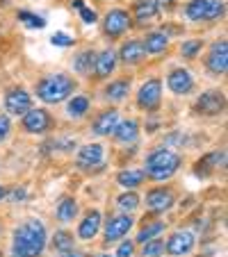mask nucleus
I'll return each mask as SVG.
<instances>
[{
	"label": "nucleus",
	"mask_w": 228,
	"mask_h": 257,
	"mask_svg": "<svg viewBox=\"0 0 228 257\" xmlns=\"http://www.w3.org/2000/svg\"><path fill=\"white\" fill-rule=\"evenodd\" d=\"M223 3L221 0H192L185 10L189 21H214L223 16Z\"/></svg>",
	"instance_id": "4"
},
{
	"label": "nucleus",
	"mask_w": 228,
	"mask_h": 257,
	"mask_svg": "<svg viewBox=\"0 0 228 257\" xmlns=\"http://www.w3.org/2000/svg\"><path fill=\"white\" fill-rule=\"evenodd\" d=\"M59 257H85V255H83V252H78V250H73V248H71V250H62V252H59Z\"/></svg>",
	"instance_id": "38"
},
{
	"label": "nucleus",
	"mask_w": 228,
	"mask_h": 257,
	"mask_svg": "<svg viewBox=\"0 0 228 257\" xmlns=\"http://www.w3.org/2000/svg\"><path fill=\"white\" fill-rule=\"evenodd\" d=\"M5 196H7V191H5V187H3V185H0V200H3V198H5Z\"/></svg>",
	"instance_id": "40"
},
{
	"label": "nucleus",
	"mask_w": 228,
	"mask_h": 257,
	"mask_svg": "<svg viewBox=\"0 0 228 257\" xmlns=\"http://www.w3.org/2000/svg\"><path fill=\"white\" fill-rule=\"evenodd\" d=\"M25 198V191L23 189H14L12 191V200H23Z\"/></svg>",
	"instance_id": "39"
},
{
	"label": "nucleus",
	"mask_w": 228,
	"mask_h": 257,
	"mask_svg": "<svg viewBox=\"0 0 228 257\" xmlns=\"http://www.w3.org/2000/svg\"><path fill=\"white\" fill-rule=\"evenodd\" d=\"M23 127L32 135H41L50 127V116L46 109H28L23 114Z\"/></svg>",
	"instance_id": "10"
},
{
	"label": "nucleus",
	"mask_w": 228,
	"mask_h": 257,
	"mask_svg": "<svg viewBox=\"0 0 228 257\" xmlns=\"http://www.w3.org/2000/svg\"><path fill=\"white\" fill-rule=\"evenodd\" d=\"M162 252H165V241L160 239H150L141 248V257H162Z\"/></svg>",
	"instance_id": "29"
},
{
	"label": "nucleus",
	"mask_w": 228,
	"mask_h": 257,
	"mask_svg": "<svg viewBox=\"0 0 228 257\" xmlns=\"http://www.w3.org/2000/svg\"><path fill=\"white\" fill-rule=\"evenodd\" d=\"M5 109L14 116H23L28 109H32V98L23 89H12L5 96Z\"/></svg>",
	"instance_id": "6"
},
{
	"label": "nucleus",
	"mask_w": 228,
	"mask_h": 257,
	"mask_svg": "<svg viewBox=\"0 0 228 257\" xmlns=\"http://www.w3.org/2000/svg\"><path fill=\"white\" fill-rule=\"evenodd\" d=\"M0 257H3V255H0Z\"/></svg>",
	"instance_id": "43"
},
{
	"label": "nucleus",
	"mask_w": 228,
	"mask_h": 257,
	"mask_svg": "<svg viewBox=\"0 0 228 257\" xmlns=\"http://www.w3.org/2000/svg\"><path fill=\"white\" fill-rule=\"evenodd\" d=\"M75 214H78V203H75L73 198H64L62 203H59V207H57V218L59 221L68 223V221L75 218Z\"/></svg>",
	"instance_id": "26"
},
{
	"label": "nucleus",
	"mask_w": 228,
	"mask_h": 257,
	"mask_svg": "<svg viewBox=\"0 0 228 257\" xmlns=\"http://www.w3.org/2000/svg\"><path fill=\"white\" fill-rule=\"evenodd\" d=\"M46 248V228L41 221L30 218L23 225H19L12 241L14 257H39Z\"/></svg>",
	"instance_id": "1"
},
{
	"label": "nucleus",
	"mask_w": 228,
	"mask_h": 257,
	"mask_svg": "<svg viewBox=\"0 0 228 257\" xmlns=\"http://www.w3.org/2000/svg\"><path fill=\"white\" fill-rule=\"evenodd\" d=\"M98 230H101V212H89L87 216H85V221H80V228H78V237L85 239V241H89V239H94L98 234Z\"/></svg>",
	"instance_id": "17"
},
{
	"label": "nucleus",
	"mask_w": 228,
	"mask_h": 257,
	"mask_svg": "<svg viewBox=\"0 0 228 257\" xmlns=\"http://www.w3.org/2000/svg\"><path fill=\"white\" fill-rule=\"evenodd\" d=\"M165 230V223L162 221H156V223H148L146 228H141L139 230V234H137V241L139 243H146V241H150V239H156L158 234Z\"/></svg>",
	"instance_id": "28"
},
{
	"label": "nucleus",
	"mask_w": 228,
	"mask_h": 257,
	"mask_svg": "<svg viewBox=\"0 0 228 257\" xmlns=\"http://www.w3.org/2000/svg\"><path fill=\"white\" fill-rule=\"evenodd\" d=\"M130 91V84L126 82V80H119V82H112L110 87L105 89V96L110 98V100H123V98H126V93Z\"/></svg>",
	"instance_id": "27"
},
{
	"label": "nucleus",
	"mask_w": 228,
	"mask_h": 257,
	"mask_svg": "<svg viewBox=\"0 0 228 257\" xmlns=\"http://www.w3.org/2000/svg\"><path fill=\"white\" fill-rule=\"evenodd\" d=\"M53 246L57 248L59 252H62V250H71V248H73V234L64 232V230L55 232V237H53Z\"/></svg>",
	"instance_id": "30"
},
{
	"label": "nucleus",
	"mask_w": 228,
	"mask_h": 257,
	"mask_svg": "<svg viewBox=\"0 0 228 257\" xmlns=\"http://www.w3.org/2000/svg\"><path fill=\"white\" fill-rule=\"evenodd\" d=\"M174 0H158V5H171Z\"/></svg>",
	"instance_id": "41"
},
{
	"label": "nucleus",
	"mask_w": 228,
	"mask_h": 257,
	"mask_svg": "<svg viewBox=\"0 0 228 257\" xmlns=\"http://www.w3.org/2000/svg\"><path fill=\"white\" fill-rule=\"evenodd\" d=\"M130 28V14L123 10H112L110 14L105 16V32L110 37H119L126 30Z\"/></svg>",
	"instance_id": "12"
},
{
	"label": "nucleus",
	"mask_w": 228,
	"mask_h": 257,
	"mask_svg": "<svg viewBox=\"0 0 228 257\" xmlns=\"http://www.w3.org/2000/svg\"><path fill=\"white\" fill-rule=\"evenodd\" d=\"M144 171L141 169H128V171H121V173L117 175V182L123 187V189H135V187H139L141 182H144Z\"/></svg>",
	"instance_id": "21"
},
{
	"label": "nucleus",
	"mask_w": 228,
	"mask_h": 257,
	"mask_svg": "<svg viewBox=\"0 0 228 257\" xmlns=\"http://www.w3.org/2000/svg\"><path fill=\"white\" fill-rule=\"evenodd\" d=\"M117 57H121L123 64H139L146 57V50L141 46V41H128V44H123L121 53Z\"/></svg>",
	"instance_id": "19"
},
{
	"label": "nucleus",
	"mask_w": 228,
	"mask_h": 257,
	"mask_svg": "<svg viewBox=\"0 0 228 257\" xmlns=\"http://www.w3.org/2000/svg\"><path fill=\"white\" fill-rule=\"evenodd\" d=\"M94 64H96V55H94L92 50H85V53H80L78 57H75V62H73V68H75L80 75H87V73H92Z\"/></svg>",
	"instance_id": "24"
},
{
	"label": "nucleus",
	"mask_w": 228,
	"mask_h": 257,
	"mask_svg": "<svg viewBox=\"0 0 228 257\" xmlns=\"http://www.w3.org/2000/svg\"><path fill=\"white\" fill-rule=\"evenodd\" d=\"M158 10H160L158 0H139L135 5V19L139 23H148V21H153L158 16Z\"/></svg>",
	"instance_id": "20"
},
{
	"label": "nucleus",
	"mask_w": 228,
	"mask_h": 257,
	"mask_svg": "<svg viewBox=\"0 0 228 257\" xmlns=\"http://www.w3.org/2000/svg\"><path fill=\"white\" fill-rule=\"evenodd\" d=\"M117 66V53L114 50H103L96 57V64H94V71H96V78H107Z\"/></svg>",
	"instance_id": "18"
},
{
	"label": "nucleus",
	"mask_w": 228,
	"mask_h": 257,
	"mask_svg": "<svg viewBox=\"0 0 228 257\" xmlns=\"http://www.w3.org/2000/svg\"><path fill=\"white\" fill-rule=\"evenodd\" d=\"M208 71L214 75H223L228 71V44L226 41H217V44L210 48L208 55Z\"/></svg>",
	"instance_id": "7"
},
{
	"label": "nucleus",
	"mask_w": 228,
	"mask_h": 257,
	"mask_svg": "<svg viewBox=\"0 0 228 257\" xmlns=\"http://www.w3.org/2000/svg\"><path fill=\"white\" fill-rule=\"evenodd\" d=\"M117 125H119V112L117 109H107V112H103L101 116L94 121V132H96L98 137L114 135Z\"/></svg>",
	"instance_id": "16"
},
{
	"label": "nucleus",
	"mask_w": 228,
	"mask_h": 257,
	"mask_svg": "<svg viewBox=\"0 0 228 257\" xmlns=\"http://www.w3.org/2000/svg\"><path fill=\"white\" fill-rule=\"evenodd\" d=\"M223 107H226V98H223L221 91H205L201 93V98L196 100V109L201 114H208V116H214V114H221Z\"/></svg>",
	"instance_id": "8"
},
{
	"label": "nucleus",
	"mask_w": 228,
	"mask_h": 257,
	"mask_svg": "<svg viewBox=\"0 0 228 257\" xmlns=\"http://www.w3.org/2000/svg\"><path fill=\"white\" fill-rule=\"evenodd\" d=\"M132 252H135V246L130 241H123L117 250V257H132Z\"/></svg>",
	"instance_id": "36"
},
{
	"label": "nucleus",
	"mask_w": 228,
	"mask_h": 257,
	"mask_svg": "<svg viewBox=\"0 0 228 257\" xmlns=\"http://www.w3.org/2000/svg\"><path fill=\"white\" fill-rule=\"evenodd\" d=\"M180 166V155H176L174 151H167V148H160V151L150 153V157L146 160V171L144 175H148L150 180H167L178 171Z\"/></svg>",
	"instance_id": "3"
},
{
	"label": "nucleus",
	"mask_w": 228,
	"mask_h": 257,
	"mask_svg": "<svg viewBox=\"0 0 228 257\" xmlns=\"http://www.w3.org/2000/svg\"><path fill=\"white\" fill-rule=\"evenodd\" d=\"M98 257H110V255H98Z\"/></svg>",
	"instance_id": "42"
},
{
	"label": "nucleus",
	"mask_w": 228,
	"mask_h": 257,
	"mask_svg": "<svg viewBox=\"0 0 228 257\" xmlns=\"http://www.w3.org/2000/svg\"><path fill=\"white\" fill-rule=\"evenodd\" d=\"M10 130H12V123L7 116H0V144L10 137Z\"/></svg>",
	"instance_id": "35"
},
{
	"label": "nucleus",
	"mask_w": 228,
	"mask_h": 257,
	"mask_svg": "<svg viewBox=\"0 0 228 257\" xmlns=\"http://www.w3.org/2000/svg\"><path fill=\"white\" fill-rule=\"evenodd\" d=\"M167 44H169V39H167L165 32H150L148 37H146L144 41H141V46H144L146 53H162V50L167 48Z\"/></svg>",
	"instance_id": "22"
},
{
	"label": "nucleus",
	"mask_w": 228,
	"mask_h": 257,
	"mask_svg": "<svg viewBox=\"0 0 228 257\" xmlns=\"http://www.w3.org/2000/svg\"><path fill=\"white\" fill-rule=\"evenodd\" d=\"M194 234L192 232H174L169 237V241H167V252L174 257H180V255H187V252H192V248H194Z\"/></svg>",
	"instance_id": "11"
},
{
	"label": "nucleus",
	"mask_w": 228,
	"mask_h": 257,
	"mask_svg": "<svg viewBox=\"0 0 228 257\" xmlns=\"http://www.w3.org/2000/svg\"><path fill=\"white\" fill-rule=\"evenodd\" d=\"M160 100H162V82L160 80H148V82L141 84L139 93H137V102H139L141 109L156 112Z\"/></svg>",
	"instance_id": "5"
},
{
	"label": "nucleus",
	"mask_w": 228,
	"mask_h": 257,
	"mask_svg": "<svg viewBox=\"0 0 228 257\" xmlns=\"http://www.w3.org/2000/svg\"><path fill=\"white\" fill-rule=\"evenodd\" d=\"M73 89H75V82H73L68 75H64V73H55V75H48V78H44L39 82V87H37V96H39L44 102L55 105V102L66 100V98L73 93Z\"/></svg>",
	"instance_id": "2"
},
{
	"label": "nucleus",
	"mask_w": 228,
	"mask_h": 257,
	"mask_svg": "<svg viewBox=\"0 0 228 257\" xmlns=\"http://www.w3.org/2000/svg\"><path fill=\"white\" fill-rule=\"evenodd\" d=\"M19 19L23 21L28 28H37V30L46 28V21L41 19V16H37V14H30V12H19Z\"/></svg>",
	"instance_id": "31"
},
{
	"label": "nucleus",
	"mask_w": 228,
	"mask_h": 257,
	"mask_svg": "<svg viewBox=\"0 0 228 257\" xmlns=\"http://www.w3.org/2000/svg\"><path fill=\"white\" fill-rule=\"evenodd\" d=\"M132 228V218L128 216V214H121V216H114L107 221L105 225V241H117V239H121L123 234H128V230Z\"/></svg>",
	"instance_id": "13"
},
{
	"label": "nucleus",
	"mask_w": 228,
	"mask_h": 257,
	"mask_svg": "<svg viewBox=\"0 0 228 257\" xmlns=\"http://www.w3.org/2000/svg\"><path fill=\"white\" fill-rule=\"evenodd\" d=\"M174 203H176V198L169 189H153L146 196V205L153 212H167V209L174 207Z\"/></svg>",
	"instance_id": "14"
},
{
	"label": "nucleus",
	"mask_w": 228,
	"mask_h": 257,
	"mask_svg": "<svg viewBox=\"0 0 228 257\" xmlns=\"http://www.w3.org/2000/svg\"><path fill=\"white\" fill-rule=\"evenodd\" d=\"M117 203H119V207H121V209H126V212H132V209H135L137 205H139V196L132 194V191H130V194L119 196Z\"/></svg>",
	"instance_id": "32"
},
{
	"label": "nucleus",
	"mask_w": 228,
	"mask_h": 257,
	"mask_svg": "<svg viewBox=\"0 0 228 257\" xmlns=\"http://www.w3.org/2000/svg\"><path fill=\"white\" fill-rule=\"evenodd\" d=\"M80 16H83L85 23H96V12L87 10V7H80Z\"/></svg>",
	"instance_id": "37"
},
{
	"label": "nucleus",
	"mask_w": 228,
	"mask_h": 257,
	"mask_svg": "<svg viewBox=\"0 0 228 257\" xmlns=\"http://www.w3.org/2000/svg\"><path fill=\"white\" fill-rule=\"evenodd\" d=\"M167 84H169V89L176 96H185V93H189L194 89V78H192V73L185 71V68H176V71L169 73Z\"/></svg>",
	"instance_id": "9"
},
{
	"label": "nucleus",
	"mask_w": 228,
	"mask_h": 257,
	"mask_svg": "<svg viewBox=\"0 0 228 257\" xmlns=\"http://www.w3.org/2000/svg\"><path fill=\"white\" fill-rule=\"evenodd\" d=\"M199 50H201V41H196V39L194 41H185V44H183V57L192 59L196 53H199Z\"/></svg>",
	"instance_id": "33"
},
{
	"label": "nucleus",
	"mask_w": 228,
	"mask_h": 257,
	"mask_svg": "<svg viewBox=\"0 0 228 257\" xmlns=\"http://www.w3.org/2000/svg\"><path fill=\"white\" fill-rule=\"evenodd\" d=\"M50 41H53V46H62V48H66V46L73 44V39L68 37V34H64V32H55Z\"/></svg>",
	"instance_id": "34"
},
{
	"label": "nucleus",
	"mask_w": 228,
	"mask_h": 257,
	"mask_svg": "<svg viewBox=\"0 0 228 257\" xmlns=\"http://www.w3.org/2000/svg\"><path fill=\"white\" fill-rule=\"evenodd\" d=\"M103 157H105V151H103L101 144H87V146H83L78 153V166H83V169L98 166L103 162Z\"/></svg>",
	"instance_id": "15"
},
{
	"label": "nucleus",
	"mask_w": 228,
	"mask_h": 257,
	"mask_svg": "<svg viewBox=\"0 0 228 257\" xmlns=\"http://www.w3.org/2000/svg\"><path fill=\"white\" fill-rule=\"evenodd\" d=\"M137 135H139V123L137 121H119L117 130H114V137L119 141H135Z\"/></svg>",
	"instance_id": "23"
},
{
	"label": "nucleus",
	"mask_w": 228,
	"mask_h": 257,
	"mask_svg": "<svg viewBox=\"0 0 228 257\" xmlns=\"http://www.w3.org/2000/svg\"><path fill=\"white\" fill-rule=\"evenodd\" d=\"M66 112L71 118H80L85 116V114L89 112V100L85 96H73L71 100H68V107H66Z\"/></svg>",
	"instance_id": "25"
}]
</instances>
